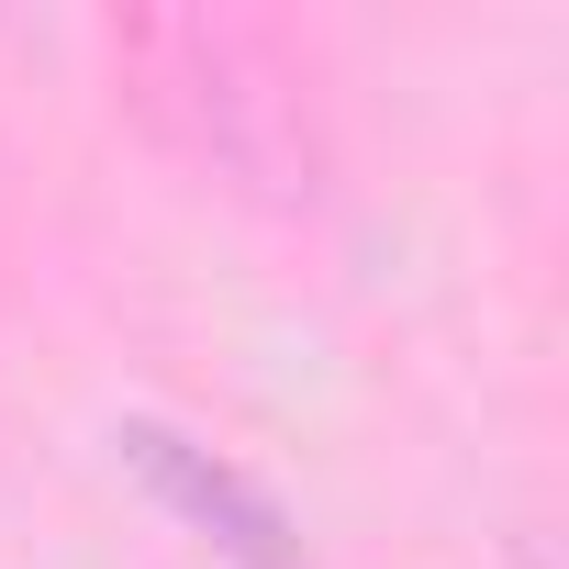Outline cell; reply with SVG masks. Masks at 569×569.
Listing matches in <instances>:
<instances>
[{"instance_id":"cell-1","label":"cell","mask_w":569,"mask_h":569,"mask_svg":"<svg viewBox=\"0 0 569 569\" xmlns=\"http://www.w3.org/2000/svg\"><path fill=\"white\" fill-rule=\"evenodd\" d=\"M123 447H134V469L234 558V569H313L302 558V536H291V513H279L246 469H223L212 447H190V436H168V425H123Z\"/></svg>"}]
</instances>
